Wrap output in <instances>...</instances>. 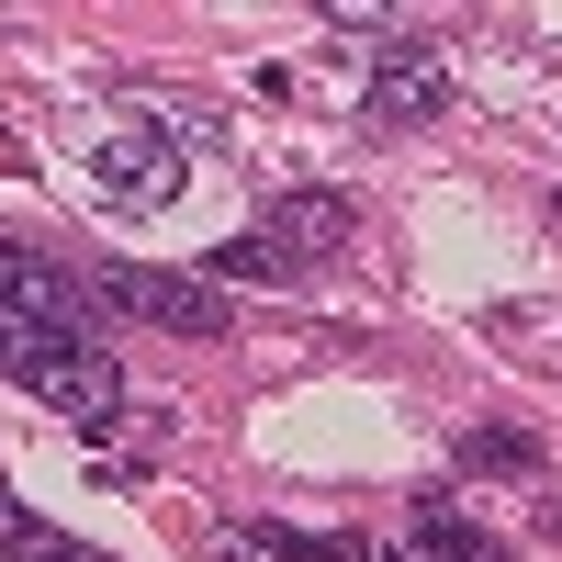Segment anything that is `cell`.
<instances>
[{
	"mask_svg": "<svg viewBox=\"0 0 562 562\" xmlns=\"http://www.w3.org/2000/svg\"><path fill=\"white\" fill-rule=\"evenodd\" d=\"M360 113H371V124H439V113H450V45H439L428 23L383 34V45L360 57Z\"/></svg>",
	"mask_w": 562,
	"mask_h": 562,
	"instance_id": "3",
	"label": "cell"
},
{
	"mask_svg": "<svg viewBox=\"0 0 562 562\" xmlns=\"http://www.w3.org/2000/svg\"><path fill=\"white\" fill-rule=\"evenodd\" d=\"M0 383H23L34 405L79 416V428H113L124 416V371L102 338H57V326H0Z\"/></svg>",
	"mask_w": 562,
	"mask_h": 562,
	"instance_id": "1",
	"label": "cell"
},
{
	"mask_svg": "<svg viewBox=\"0 0 562 562\" xmlns=\"http://www.w3.org/2000/svg\"><path fill=\"white\" fill-rule=\"evenodd\" d=\"M90 304L147 315V326H169V338H214V326H225V293H214L203 270H102V281H90Z\"/></svg>",
	"mask_w": 562,
	"mask_h": 562,
	"instance_id": "4",
	"label": "cell"
},
{
	"mask_svg": "<svg viewBox=\"0 0 562 562\" xmlns=\"http://www.w3.org/2000/svg\"><path fill=\"white\" fill-rule=\"evenodd\" d=\"M180 180H192V147L169 124H102L90 135V203L158 214V203H180Z\"/></svg>",
	"mask_w": 562,
	"mask_h": 562,
	"instance_id": "2",
	"label": "cell"
},
{
	"mask_svg": "<svg viewBox=\"0 0 562 562\" xmlns=\"http://www.w3.org/2000/svg\"><path fill=\"white\" fill-rule=\"evenodd\" d=\"M416 562H495V540L461 518L450 495H428V506H416Z\"/></svg>",
	"mask_w": 562,
	"mask_h": 562,
	"instance_id": "7",
	"label": "cell"
},
{
	"mask_svg": "<svg viewBox=\"0 0 562 562\" xmlns=\"http://www.w3.org/2000/svg\"><path fill=\"white\" fill-rule=\"evenodd\" d=\"M0 326H57V338H90V293L34 259V248H0Z\"/></svg>",
	"mask_w": 562,
	"mask_h": 562,
	"instance_id": "5",
	"label": "cell"
},
{
	"mask_svg": "<svg viewBox=\"0 0 562 562\" xmlns=\"http://www.w3.org/2000/svg\"><path fill=\"white\" fill-rule=\"evenodd\" d=\"M371 562H416V551H371Z\"/></svg>",
	"mask_w": 562,
	"mask_h": 562,
	"instance_id": "10",
	"label": "cell"
},
{
	"mask_svg": "<svg viewBox=\"0 0 562 562\" xmlns=\"http://www.w3.org/2000/svg\"><path fill=\"white\" fill-rule=\"evenodd\" d=\"M461 461H473V473H540V450H529L518 428H484V439L461 450Z\"/></svg>",
	"mask_w": 562,
	"mask_h": 562,
	"instance_id": "8",
	"label": "cell"
},
{
	"mask_svg": "<svg viewBox=\"0 0 562 562\" xmlns=\"http://www.w3.org/2000/svg\"><path fill=\"white\" fill-rule=\"evenodd\" d=\"M12 562H90V551H68L57 529H45V540H34V551H12Z\"/></svg>",
	"mask_w": 562,
	"mask_h": 562,
	"instance_id": "9",
	"label": "cell"
},
{
	"mask_svg": "<svg viewBox=\"0 0 562 562\" xmlns=\"http://www.w3.org/2000/svg\"><path fill=\"white\" fill-rule=\"evenodd\" d=\"M349 225H360V214H349L338 192H293V203H270V248L293 259V270H315V259L349 248Z\"/></svg>",
	"mask_w": 562,
	"mask_h": 562,
	"instance_id": "6",
	"label": "cell"
}]
</instances>
